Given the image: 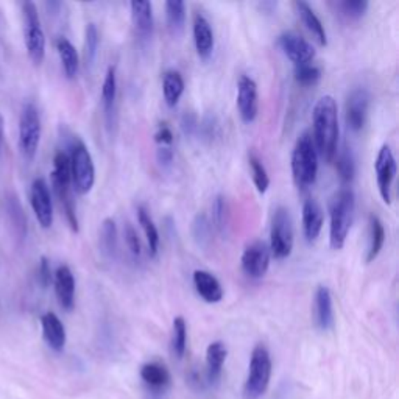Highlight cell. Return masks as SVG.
<instances>
[{"label":"cell","instance_id":"d6986e66","mask_svg":"<svg viewBox=\"0 0 399 399\" xmlns=\"http://www.w3.org/2000/svg\"><path fill=\"white\" fill-rule=\"evenodd\" d=\"M323 209L315 198H307L303 205V233L307 242H315L323 230Z\"/></svg>","mask_w":399,"mask_h":399},{"label":"cell","instance_id":"5bb4252c","mask_svg":"<svg viewBox=\"0 0 399 399\" xmlns=\"http://www.w3.org/2000/svg\"><path fill=\"white\" fill-rule=\"evenodd\" d=\"M30 201L33 212L42 228L52 226L54 224V203H52L50 189L42 178H36L30 189Z\"/></svg>","mask_w":399,"mask_h":399},{"label":"cell","instance_id":"7c38bea8","mask_svg":"<svg viewBox=\"0 0 399 399\" xmlns=\"http://www.w3.org/2000/svg\"><path fill=\"white\" fill-rule=\"evenodd\" d=\"M375 170H376L379 194H381L384 203L390 205L391 187H393V181L396 176V161H395V155L393 152H391V148L389 146H382L381 150H379V153L376 156V162H375Z\"/></svg>","mask_w":399,"mask_h":399},{"label":"cell","instance_id":"f546056e","mask_svg":"<svg viewBox=\"0 0 399 399\" xmlns=\"http://www.w3.org/2000/svg\"><path fill=\"white\" fill-rule=\"evenodd\" d=\"M141 377L142 381L146 382L148 387L152 389H166L170 384V373L166 368L164 365L156 363V362H150L142 365L141 368Z\"/></svg>","mask_w":399,"mask_h":399},{"label":"cell","instance_id":"83f0119b","mask_svg":"<svg viewBox=\"0 0 399 399\" xmlns=\"http://www.w3.org/2000/svg\"><path fill=\"white\" fill-rule=\"evenodd\" d=\"M212 226L217 230L220 235H228L230 233V225H231V209L230 203L225 195H217L212 203Z\"/></svg>","mask_w":399,"mask_h":399},{"label":"cell","instance_id":"7bdbcfd3","mask_svg":"<svg viewBox=\"0 0 399 399\" xmlns=\"http://www.w3.org/2000/svg\"><path fill=\"white\" fill-rule=\"evenodd\" d=\"M123 237H125L128 250L132 251L134 258H141L142 256V244L139 239V234L133 228L132 224H125V228H123Z\"/></svg>","mask_w":399,"mask_h":399},{"label":"cell","instance_id":"6da1fadb","mask_svg":"<svg viewBox=\"0 0 399 399\" xmlns=\"http://www.w3.org/2000/svg\"><path fill=\"white\" fill-rule=\"evenodd\" d=\"M312 128L313 142H315L318 155L328 162H332L338 148V108L332 95H324L312 109Z\"/></svg>","mask_w":399,"mask_h":399},{"label":"cell","instance_id":"ee69618b","mask_svg":"<svg viewBox=\"0 0 399 399\" xmlns=\"http://www.w3.org/2000/svg\"><path fill=\"white\" fill-rule=\"evenodd\" d=\"M198 117L195 113H185L181 117V122H180V125H181V130H182V133H185L186 136H194V134H197V130H198Z\"/></svg>","mask_w":399,"mask_h":399},{"label":"cell","instance_id":"cb8c5ba5","mask_svg":"<svg viewBox=\"0 0 399 399\" xmlns=\"http://www.w3.org/2000/svg\"><path fill=\"white\" fill-rule=\"evenodd\" d=\"M136 212H137V221H139L142 231H143V234H146L148 254L152 258H155L156 254H158V251H159V244H161V237H159L158 228H156L155 221L152 219V215H150V212L147 211L146 206L139 205V206L136 208Z\"/></svg>","mask_w":399,"mask_h":399},{"label":"cell","instance_id":"7402d4cb","mask_svg":"<svg viewBox=\"0 0 399 399\" xmlns=\"http://www.w3.org/2000/svg\"><path fill=\"white\" fill-rule=\"evenodd\" d=\"M42 336L54 351H63L66 346V329L61 320L58 318L54 312H47L41 317Z\"/></svg>","mask_w":399,"mask_h":399},{"label":"cell","instance_id":"b9f144b4","mask_svg":"<svg viewBox=\"0 0 399 399\" xmlns=\"http://www.w3.org/2000/svg\"><path fill=\"white\" fill-rule=\"evenodd\" d=\"M197 133L201 136L203 141L212 142L214 139H217V137L220 136V123H219L217 117H215L214 114H206L198 122Z\"/></svg>","mask_w":399,"mask_h":399},{"label":"cell","instance_id":"7dc6e473","mask_svg":"<svg viewBox=\"0 0 399 399\" xmlns=\"http://www.w3.org/2000/svg\"><path fill=\"white\" fill-rule=\"evenodd\" d=\"M173 158H175L173 150L170 147H159L158 150H156V159H158V162L162 167L172 166Z\"/></svg>","mask_w":399,"mask_h":399},{"label":"cell","instance_id":"d6a6232c","mask_svg":"<svg viewBox=\"0 0 399 399\" xmlns=\"http://www.w3.org/2000/svg\"><path fill=\"white\" fill-rule=\"evenodd\" d=\"M116 100H117V72L116 66H109L107 74H104L102 86V103L108 120H111V116H113V111L116 108Z\"/></svg>","mask_w":399,"mask_h":399},{"label":"cell","instance_id":"f6af8a7d","mask_svg":"<svg viewBox=\"0 0 399 399\" xmlns=\"http://www.w3.org/2000/svg\"><path fill=\"white\" fill-rule=\"evenodd\" d=\"M153 137H155V142L159 143L161 147H170L173 142V132L167 123H159V127L158 130H156Z\"/></svg>","mask_w":399,"mask_h":399},{"label":"cell","instance_id":"c3c4849f","mask_svg":"<svg viewBox=\"0 0 399 399\" xmlns=\"http://www.w3.org/2000/svg\"><path fill=\"white\" fill-rule=\"evenodd\" d=\"M3 142V117L0 114V147H2Z\"/></svg>","mask_w":399,"mask_h":399},{"label":"cell","instance_id":"2e32d148","mask_svg":"<svg viewBox=\"0 0 399 399\" xmlns=\"http://www.w3.org/2000/svg\"><path fill=\"white\" fill-rule=\"evenodd\" d=\"M56 298L63 309L72 311L75 304V278L68 265H60L54 273Z\"/></svg>","mask_w":399,"mask_h":399},{"label":"cell","instance_id":"74e56055","mask_svg":"<svg viewBox=\"0 0 399 399\" xmlns=\"http://www.w3.org/2000/svg\"><path fill=\"white\" fill-rule=\"evenodd\" d=\"M166 16L167 24L175 33L182 30L186 22V5L181 0H169L166 2Z\"/></svg>","mask_w":399,"mask_h":399},{"label":"cell","instance_id":"603a6c76","mask_svg":"<svg viewBox=\"0 0 399 399\" xmlns=\"http://www.w3.org/2000/svg\"><path fill=\"white\" fill-rule=\"evenodd\" d=\"M295 8L301 21L306 25V29L311 31V35L320 45L328 44V35H326L324 25L320 21V17L315 15V11L312 10V6L304 2V0H298L295 2Z\"/></svg>","mask_w":399,"mask_h":399},{"label":"cell","instance_id":"52a82bcc","mask_svg":"<svg viewBox=\"0 0 399 399\" xmlns=\"http://www.w3.org/2000/svg\"><path fill=\"white\" fill-rule=\"evenodd\" d=\"M293 219L285 206L274 209L270 228V253L274 259H285L293 250Z\"/></svg>","mask_w":399,"mask_h":399},{"label":"cell","instance_id":"5b68a950","mask_svg":"<svg viewBox=\"0 0 399 399\" xmlns=\"http://www.w3.org/2000/svg\"><path fill=\"white\" fill-rule=\"evenodd\" d=\"M70 153H69V162H70V176H72V186L75 191L84 195L91 192L95 182V166L94 159L91 156L89 150L81 139L74 136L69 143Z\"/></svg>","mask_w":399,"mask_h":399},{"label":"cell","instance_id":"9a60e30c","mask_svg":"<svg viewBox=\"0 0 399 399\" xmlns=\"http://www.w3.org/2000/svg\"><path fill=\"white\" fill-rule=\"evenodd\" d=\"M237 108L242 120L250 123L258 117L259 95L258 84L251 77L242 75L237 83Z\"/></svg>","mask_w":399,"mask_h":399},{"label":"cell","instance_id":"44dd1931","mask_svg":"<svg viewBox=\"0 0 399 399\" xmlns=\"http://www.w3.org/2000/svg\"><path fill=\"white\" fill-rule=\"evenodd\" d=\"M194 42L197 54L201 58H208L214 50V31L208 19L201 13L194 15Z\"/></svg>","mask_w":399,"mask_h":399},{"label":"cell","instance_id":"836d02e7","mask_svg":"<svg viewBox=\"0 0 399 399\" xmlns=\"http://www.w3.org/2000/svg\"><path fill=\"white\" fill-rule=\"evenodd\" d=\"M385 242V228L377 215H370V245L366 250V263H373L381 253Z\"/></svg>","mask_w":399,"mask_h":399},{"label":"cell","instance_id":"3957f363","mask_svg":"<svg viewBox=\"0 0 399 399\" xmlns=\"http://www.w3.org/2000/svg\"><path fill=\"white\" fill-rule=\"evenodd\" d=\"M292 175L301 189L312 186L318 175V152L312 133L304 132L298 136L292 152Z\"/></svg>","mask_w":399,"mask_h":399},{"label":"cell","instance_id":"ac0fdd59","mask_svg":"<svg viewBox=\"0 0 399 399\" xmlns=\"http://www.w3.org/2000/svg\"><path fill=\"white\" fill-rule=\"evenodd\" d=\"M194 285L198 295L209 304L220 303L224 298V287H221L220 281L214 276L212 273L206 270H195L194 272Z\"/></svg>","mask_w":399,"mask_h":399},{"label":"cell","instance_id":"8992f818","mask_svg":"<svg viewBox=\"0 0 399 399\" xmlns=\"http://www.w3.org/2000/svg\"><path fill=\"white\" fill-rule=\"evenodd\" d=\"M272 377V359L270 352L264 345H258L251 352L250 371L244 385V399H259L263 396Z\"/></svg>","mask_w":399,"mask_h":399},{"label":"cell","instance_id":"ab89813d","mask_svg":"<svg viewBox=\"0 0 399 399\" xmlns=\"http://www.w3.org/2000/svg\"><path fill=\"white\" fill-rule=\"evenodd\" d=\"M293 75H295V80L301 86H313L322 78V69L312 63L299 64V66H295Z\"/></svg>","mask_w":399,"mask_h":399},{"label":"cell","instance_id":"8d00e7d4","mask_svg":"<svg viewBox=\"0 0 399 399\" xmlns=\"http://www.w3.org/2000/svg\"><path fill=\"white\" fill-rule=\"evenodd\" d=\"M192 237L195 240V244L198 247H206L209 245L212 237V224L211 220L206 217V214H197L192 221Z\"/></svg>","mask_w":399,"mask_h":399},{"label":"cell","instance_id":"277c9868","mask_svg":"<svg viewBox=\"0 0 399 399\" xmlns=\"http://www.w3.org/2000/svg\"><path fill=\"white\" fill-rule=\"evenodd\" d=\"M52 187L56 198L60 200V205L66 215V220L72 231L78 233L80 230V224H78L77 217V208L75 201L72 198V176H70V162L69 155L66 152L55 153L54 158V170H52Z\"/></svg>","mask_w":399,"mask_h":399},{"label":"cell","instance_id":"ba28073f","mask_svg":"<svg viewBox=\"0 0 399 399\" xmlns=\"http://www.w3.org/2000/svg\"><path fill=\"white\" fill-rule=\"evenodd\" d=\"M24 17V38L30 60L35 64H41L45 56V36L41 27V19L36 5L33 2L22 3Z\"/></svg>","mask_w":399,"mask_h":399},{"label":"cell","instance_id":"e575fe53","mask_svg":"<svg viewBox=\"0 0 399 399\" xmlns=\"http://www.w3.org/2000/svg\"><path fill=\"white\" fill-rule=\"evenodd\" d=\"M248 164H250L253 182H254V186H256L258 192L265 194L268 186H270V176H268L264 162L259 159V156L256 153L250 152L248 153Z\"/></svg>","mask_w":399,"mask_h":399},{"label":"cell","instance_id":"7a4b0ae2","mask_svg":"<svg viewBox=\"0 0 399 399\" xmlns=\"http://www.w3.org/2000/svg\"><path fill=\"white\" fill-rule=\"evenodd\" d=\"M356 197L350 187H342L329 203V244L332 250H342L348 237Z\"/></svg>","mask_w":399,"mask_h":399},{"label":"cell","instance_id":"4fadbf2b","mask_svg":"<svg viewBox=\"0 0 399 399\" xmlns=\"http://www.w3.org/2000/svg\"><path fill=\"white\" fill-rule=\"evenodd\" d=\"M278 45L295 66L311 63L315 58V47L295 31H283L278 36Z\"/></svg>","mask_w":399,"mask_h":399},{"label":"cell","instance_id":"f1b7e54d","mask_svg":"<svg viewBox=\"0 0 399 399\" xmlns=\"http://www.w3.org/2000/svg\"><path fill=\"white\" fill-rule=\"evenodd\" d=\"M162 91H164V99L169 107H176L185 93V80L178 70L170 69L166 72L162 78Z\"/></svg>","mask_w":399,"mask_h":399},{"label":"cell","instance_id":"30bf717a","mask_svg":"<svg viewBox=\"0 0 399 399\" xmlns=\"http://www.w3.org/2000/svg\"><path fill=\"white\" fill-rule=\"evenodd\" d=\"M272 253L265 240H254L242 253L240 265L248 278L259 279L267 273L270 267Z\"/></svg>","mask_w":399,"mask_h":399},{"label":"cell","instance_id":"4316f807","mask_svg":"<svg viewBox=\"0 0 399 399\" xmlns=\"http://www.w3.org/2000/svg\"><path fill=\"white\" fill-rule=\"evenodd\" d=\"M56 50L60 55V60L63 64V70L68 78H75L80 69V58H78V52L75 45L72 44L68 38H58L56 39Z\"/></svg>","mask_w":399,"mask_h":399},{"label":"cell","instance_id":"1f68e13d","mask_svg":"<svg viewBox=\"0 0 399 399\" xmlns=\"http://www.w3.org/2000/svg\"><path fill=\"white\" fill-rule=\"evenodd\" d=\"M334 159H336L340 181H342L343 185H351L356 176V158L351 147L345 146L342 150H337V155Z\"/></svg>","mask_w":399,"mask_h":399},{"label":"cell","instance_id":"d4e9b609","mask_svg":"<svg viewBox=\"0 0 399 399\" xmlns=\"http://www.w3.org/2000/svg\"><path fill=\"white\" fill-rule=\"evenodd\" d=\"M6 215H8L11 230L17 239L24 240L27 235V217L15 194L6 195Z\"/></svg>","mask_w":399,"mask_h":399},{"label":"cell","instance_id":"ffe728a7","mask_svg":"<svg viewBox=\"0 0 399 399\" xmlns=\"http://www.w3.org/2000/svg\"><path fill=\"white\" fill-rule=\"evenodd\" d=\"M130 8H132V17L136 33L143 39L152 36L155 27L152 2H147V0H133V2L130 3Z\"/></svg>","mask_w":399,"mask_h":399},{"label":"cell","instance_id":"e0dca14e","mask_svg":"<svg viewBox=\"0 0 399 399\" xmlns=\"http://www.w3.org/2000/svg\"><path fill=\"white\" fill-rule=\"evenodd\" d=\"M313 323L322 331H329L334 326L332 295L324 285H320L313 297Z\"/></svg>","mask_w":399,"mask_h":399},{"label":"cell","instance_id":"4dcf8cb0","mask_svg":"<svg viewBox=\"0 0 399 399\" xmlns=\"http://www.w3.org/2000/svg\"><path fill=\"white\" fill-rule=\"evenodd\" d=\"M117 247H119V233H117V225L114 219H104L100 228V250L104 256L113 259L117 254Z\"/></svg>","mask_w":399,"mask_h":399},{"label":"cell","instance_id":"f35d334b","mask_svg":"<svg viewBox=\"0 0 399 399\" xmlns=\"http://www.w3.org/2000/svg\"><path fill=\"white\" fill-rule=\"evenodd\" d=\"M187 346V324L182 317L173 320V336H172V351L173 354L181 359L186 352Z\"/></svg>","mask_w":399,"mask_h":399},{"label":"cell","instance_id":"60d3db41","mask_svg":"<svg viewBox=\"0 0 399 399\" xmlns=\"http://www.w3.org/2000/svg\"><path fill=\"white\" fill-rule=\"evenodd\" d=\"M370 3L366 0H343V2H337L336 8L348 19H359L362 17L366 10H368Z\"/></svg>","mask_w":399,"mask_h":399},{"label":"cell","instance_id":"bcb514c9","mask_svg":"<svg viewBox=\"0 0 399 399\" xmlns=\"http://www.w3.org/2000/svg\"><path fill=\"white\" fill-rule=\"evenodd\" d=\"M38 278L44 289H47V287L52 284V281H54V273H52V267L47 258H41V264H39V270H38Z\"/></svg>","mask_w":399,"mask_h":399},{"label":"cell","instance_id":"8fae6325","mask_svg":"<svg viewBox=\"0 0 399 399\" xmlns=\"http://www.w3.org/2000/svg\"><path fill=\"white\" fill-rule=\"evenodd\" d=\"M370 93L365 88L352 89L345 103V120L351 132H361L370 111Z\"/></svg>","mask_w":399,"mask_h":399},{"label":"cell","instance_id":"484cf974","mask_svg":"<svg viewBox=\"0 0 399 399\" xmlns=\"http://www.w3.org/2000/svg\"><path fill=\"white\" fill-rule=\"evenodd\" d=\"M228 350L225 343L212 342L206 350V365H208V379L211 384H215L220 379L221 368L226 361Z\"/></svg>","mask_w":399,"mask_h":399},{"label":"cell","instance_id":"9c48e42d","mask_svg":"<svg viewBox=\"0 0 399 399\" xmlns=\"http://www.w3.org/2000/svg\"><path fill=\"white\" fill-rule=\"evenodd\" d=\"M41 141V117L35 103H27L19 119V146L27 159H33Z\"/></svg>","mask_w":399,"mask_h":399},{"label":"cell","instance_id":"d590c367","mask_svg":"<svg viewBox=\"0 0 399 399\" xmlns=\"http://www.w3.org/2000/svg\"><path fill=\"white\" fill-rule=\"evenodd\" d=\"M99 45H100V33L99 29L94 22H89L84 30V61L88 66H93L97 54H99Z\"/></svg>","mask_w":399,"mask_h":399}]
</instances>
